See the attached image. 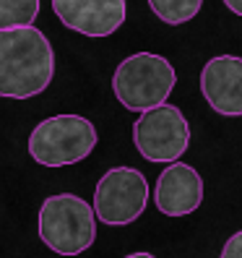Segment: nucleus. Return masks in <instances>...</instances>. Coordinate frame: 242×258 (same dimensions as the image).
Listing matches in <instances>:
<instances>
[{"label": "nucleus", "instance_id": "39448f33", "mask_svg": "<svg viewBox=\"0 0 242 258\" xmlns=\"http://www.w3.org/2000/svg\"><path fill=\"white\" fill-rule=\"evenodd\" d=\"M133 144L146 162L172 164L188 151L190 125L175 104H159L138 115L133 123Z\"/></svg>", "mask_w": 242, "mask_h": 258}, {"label": "nucleus", "instance_id": "6e6552de", "mask_svg": "<svg viewBox=\"0 0 242 258\" xmlns=\"http://www.w3.org/2000/svg\"><path fill=\"white\" fill-rule=\"evenodd\" d=\"M201 92L211 110L224 117L242 115V57H211L201 71Z\"/></svg>", "mask_w": 242, "mask_h": 258}, {"label": "nucleus", "instance_id": "1a4fd4ad", "mask_svg": "<svg viewBox=\"0 0 242 258\" xmlns=\"http://www.w3.org/2000/svg\"><path fill=\"white\" fill-rule=\"evenodd\" d=\"M203 201V180L185 162H172L156 177L154 204L164 217H188Z\"/></svg>", "mask_w": 242, "mask_h": 258}, {"label": "nucleus", "instance_id": "4468645a", "mask_svg": "<svg viewBox=\"0 0 242 258\" xmlns=\"http://www.w3.org/2000/svg\"><path fill=\"white\" fill-rule=\"evenodd\" d=\"M125 258H156L154 253H146V250H138V253H130V255H125Z\"/></svg>", "mask_w": 242, "mask_h": 258}, {"label": "nucleus", "instance_id": "9b49d317", "mask_svg": "<svg viewBox=\"0 0 242 258\" xmlns=\"http://www.w3.org/2000/svg\"><path fill=\"white\" fill-rule=\"evenodd\" d=\"M39 16V0H0V29L34 26Z\"/></svg>", "mask_w": 242, "mask_h": 258}, {"label": "nucleus", "instance_id": "ddd939ff", "mask_svg": "<svg viewBox=\"0 0 242 258\" xmlns=\"http://www.w3.org/2000/svg\"><path fill=\"white\" fill-rule=\"evenodd\" d=\"M224 6L232 13H237V16H242V0H224Z\"/></svg>", "mask_w": 242, "mask_h": 258}, {"label": "nucleus", "instance_id": "423d86ee", "mask_svg": "<svg viewBox=\"0 0 242 258\" xmlns=\"http://www.w3.org/2000/svg\"><path fill=\"white\" fill-rule=\"evenodd\" d=\"M148 204V183L133 167H112L94 188V214L107 227L133 224Z\"/></svg>", "mask_w": 242, "mask_h": 258}, {"label": "nucleus", "instance_id": "f257e3e1", "mask_svg": "<svg viewBox=\"0 0 242 258\" xmlns=\"http://www.w3.org/2000/svg\"><path fill=\"white\" fill-rule=\"evenodd\" d=\"M55 50L37 26L0 29V97L32 99L52 84Z\"/></svg>", "mask_w": 242, "mask_h": 258}, {"label": "nucleus", "instance_id": "f03ea898", "mask_svg": "<svg viewBox=\"0 0 242 258\" xmlns=\"http://www.w3.org/2000/svg\"><path fill=\"white\" fill-rule=\"evenodd\" d=\"M177 84L172 63L154 52H135L117 66L112 76V92L130 112H146L170 99Z\"/></svg>", "mask_w": 242, "mask_h": 258}, {"label": "nucleus", "instance_id": "20e7f679", "mask_svg": "<svg viewBox=\"0 0 242 258\" xmlns=\"http://www.w3.org/2000/svg\"><path fill=\"white\" fill-rule=\"evenodd\" d=\"M99 141L92 120L81 115H55L34 125L29 154L42 167H68L84 162Z\"/></svg>", "mask_w": 242, "mask_h": 258}, {"label": "nucleus", "instance_id": "9d476101", "mask_svg": "<svg viewBox=\"0 0 242 258\" xmlns=\"http://www.w3.org/2000/svg\"><path fill=\"white\" fill-rule=\"evenodd\" d=\"M148 6L159 16V21L170 26H180L198 16L203 0H148Z\"/></svg>", "mask_w": 242, "mask_h": 258}, {"label": "nucleus", "instance_id": "7ed1b4c3", "mask_svg": "<svg viewBox=\"0 0 242 258\" xmlns=\"http://www.w3.org/2000/svg\"><path fill=\"white\" fill-rule=\"evenodd\" d=\"M97 214L81 196L57 193L39 209V240L57 255H78L94 245Z\"/></svg>", "mask_w": 242, "mask_h": 258}, {"label": "nucleus", "instance_id": "0eeeda50", "mask_svg": "<svg viewBox=\"0 0 242 258\" xmlns=\"http://www.w3.org/2000/svg\"><path fill=\"white\" fill-rule=\"evenodd\" d=\"M55 16L63 26L84 37L102 39L115 34L125 21V0H52Z\"/></svg>", "mask_w": 242, "mask_h": 258}, {"label": "nucleus", "instance_id": "f8f14e48", "mask_svg": "<svg viewBox=\"0 0 242 258\" xmlns=\"http://www.w3.org/2000/svg\"><path fill=\"white\" fill-rule=\"evenodd\" d=\"M219 258H242V230L234 232L229 240L224 242V248H221V255Z\"/></svg>", "mask_w": 242, "mask_h": 258}]
</instances>
